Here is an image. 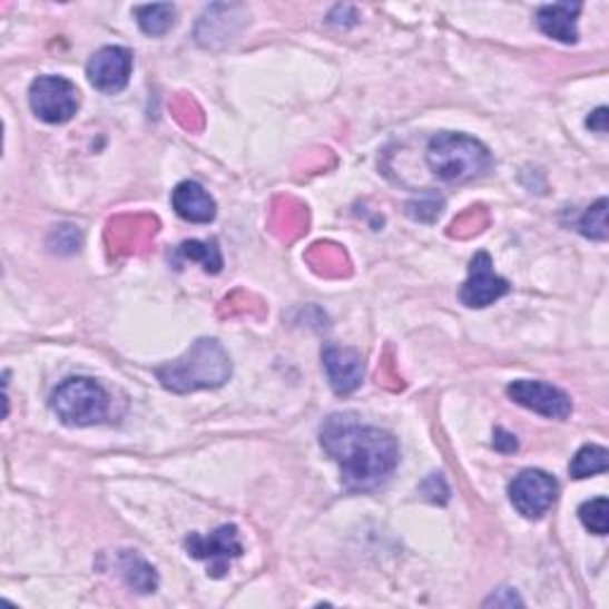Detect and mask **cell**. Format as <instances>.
I'll list each match as a JSON object with an SVG mask.
<instances>
[{
	"instance_id": "cell-1",
	"label": "cell",
	"mask_w": 609,
	"mask_h": 609,
	"mask_svg": "<svg viewBox=\"0 0 609 609\" xmlns=\"http://www.w3.org/2000/svg\"><path fill=\"white\" fill-rule=\"evenodd\" d=\"M322 448L351 491H374L395 472L400 448L393 433L362 424L355 414H332L320 433Z\"/></svg>"
},
{
	"instance_id": "cell-2",
	"label": "cell",
	"mask_w": 609,
	"mask_h": 609,
	"mask_svg": "<svg viewBox=\"0 0 609 609\" xmlns=\"http://www.w3.org/2000/svg\"><path fill=\"white\" fill-rule=\"evenodd\" d=\"M160 384L171 393H196L219 389L232 379V357L215 338H200L174 362L155 370Z\"/></svg>"
},
{
	"instance_id": "cell-3",
	"label": "cell",
	"mask_w": 609,
	"mask_h": 609,
	"mask_svg": "<svg viewBox=\"0 0 609 609\" xmlns=\"http://www.w3.org/2000/svg\"><path fill=\"white\" fill-rule=\"evenodd\" d=\"M426 163L439 179L464 184L483 177L493 167L491 150L466 134L443 131L433 136L426 148Z\"/></svg>"
},
{
	"instance_id": "cell-4",
	"label": "cell",
	"mask_w": 609,
	"mask_h": 609,
	"mask_svg": "<svg viewBox=\"0 0 609 609\" xmlns=\"http://www.w3.org/2000/svg\"><path fill=\"white\" fill-rule=\"evenodd\" d=\"M50 407L67 426H94L110 412V395L96 379L72 376L50 395Z\"/></svg>"
},
{
	"instance_id": "cell-5",
	"label": "cell",
	"mask_w": 609,
	"mask_h": 609,
	"mask_svg": "<svg viewBox=\"0 0 609 609\" xmlns=\"http://www.w3.org/2000/svg\"><path fill=\"white\" fill-rule=\"evenodd\" d=\"M29 106L46 125H65L79 110V89L65 77L46 75L31 81Z\"/></svg>"
},
{
	"instance_id": "cell-6",
	"label": "cell",
	"mask_w": 609,
	"mask_h": 609,
	"mask_svg": "<svg viewBox=\"0 0 609 609\" xmlns=\"http://www.w3.org/2000/svg\"><path fill=\"white\" fill-rule=\"evenodd\" d=\"M184 548L194 560L207 562V573H210L213 579L226 577V571L232 569V562L243 554L238 527L234 524H224L210 536L190 533L186 536Z\"/></svg>"
},
{
	"instance_id": "cell-7",
	"label": "cell",
	"mask_w": 609,
	"mask_h": 609,
	"mask_svg": "<svg viewBox=\"0 0 609 609\" xmlns=\"http://www.w3.org/2000/svg\"><path fill=\"white\" fill-rule=\"evenodd\" d=\"M560 483L543 469H527L510 483V500L514 510L527 519H541L554 504Z\"/></svg>"
},
{
	"instance_id": "cell-8",
	"label": "cell",
	"mask_w": 609,
	"mask_h": 609,
	"mask_svg": "<svg viewBox=\"0 0 609 609\" xmlns=\"http://www.w3.org/2000/svg\"><path fill=\"white\" fill-rule=\"evenodd\" d=\"M512 291L508 278H502L493 269V259L489 253H477L469 263V278L460 288L462 305L472 310H483L495 301L504 298Z\"/></svg>"
},
{
	"instance_id": "cell-9",
	"label": "cell",
	"mask_w": 609,
	"mask_h": 609,
	"mask_svg": "<svg viewBox=\"0 0 609 609\" xmlns=\"http://www.w3.org/2000/svg\"><path fill=\"white\" fill-rule=\"evenodd\" d=\"M134 69V56L129 48L106 46L96 50L89 65H86V77H89L94 89L100 94H119L127 89Z\"/></svg>"
},
{
	"instance_id": "cell-10",
	"label": "cell",
	"mask_w": 609,
	"mask_h": 609,
	"mask_svg": "<svg viewBox=\"0 0 609 609\" xmlns=\"http://www.w3.org/2000/svg\"><path fill=\"white\" fill-rule=\"evenodd\" d=\"M508 395L517 405L527 407L536 414H543L548 416V420H567L573 410L571 397L562 389L546 384V381H533V379L512 381V384L508 386Z\"/></svg>"
},
{
	"instance_id": "cell-11",
	"label": "cell",
	"mask_w": 609,
	"mask_h": 609,
	"mask_svg": "<svg viewBox=\"0 0 609 609\" xmlns=\"http://www.w3.org/2000/svg\"><path fill=\"white\" fill-rule=\"evenodd\" d=\"M322 362L334 393L351 395L360 389L364 376V360L357 351H353V347L326 345L322 353Z\"/></svg>"
},
{
	"instance_id": "cell-12",
	"label": "cell",
	"mask_w": 609,
	"mask_h": 609,
	"mask_svg": "<svg viewBox=\"0 0 609 609\" xmlns=\"http://www.w3.org/2000/svg\"><path fill=\"white\" fill-rule=\"evenodd\" d=\"M171 207L181 219L210 224L217 217V203L198 181H181L171 190Z\"/></svg>"
},
{
	"instance_id": "cell-13",
	"label": "cell",
	"mask_w": 609,
	"mask_h": 609,
	"mask_svg": "<svg viewBox=\"0 0 609 609\" xmlns=\"http://www.w3.org/2000/svg\"><path fill=\"white\" fill-rule=\"evenodd\" d=\"M581 12V3H552L541 6L536 12V24L546 37L560 41V43H577L579 29L577 20Z\"/></svg>"
},
{
	"instance_id": "cell-14",
	"label": "cell",
	"mask_w": 609,
	"mask_h": 609,
	"mask_svg": "<svg viewBox=\"0 0 609 609\" xmlns=\"http://www.w3.org/2000/svg\"><path fill=\"white\" fill-rule=\"evenodd\" d=\"M119 573L136 590V593H155L158 590V571L148 564L138 552L125 550L119 554Z\"/></svg>"
},
{
	"instance_id": "cell-15",
	"label": "cell",
	"mask_w": 609,
	"mask_h": 609,
	"mask_svg": "<svg viewBox=\"0 0 609 609\" xmlns=\"http://www.w3.org/2000/svg\"><path fill=\"white\" fill-rule=\"evenodd\" d=\"M134 14L144 33H148V37H163V33L171 29L177 10H174L171 3H158V6H138L134 8Z\"/></svg>"
},
{
	"instance_id": "cell-16",
	"label": "cell",
	"mask_w": 609,
	"mask_h": 609,
	"mask_svg": "<svg viewBox=\"0 0 609 609\" xmlns=\"http://www.w3.org/2000/svg\"><path fill=\"white\" fill-rule=\"evenodd\" d=\"M607 458H609L607 448H602V445H583L577 452V458H573L571 464H569L571 479H588V477H596V474L607 472V466H609Z\"/></svg>"
},
{
	"instance_id": "cell-17",
	"label": "cell",
	"mask_w": 609,
	"mask_h": 609,
	"mask_svg": "<svg viewBox=\"0 0 609 609\" xmlns=\"http://www.w3.org/2000/svg\"><path fill=\"white\" fill-rule=\"evenodd\" d=\"M179 255L190 259V263H200L207 274H219L224 267V259L215 240H186L181 243Z\"/></svg>"
},
{
	"instance_id": "cell-18",
	"label": "cell",
	"mask_w": 609,
	"mask_h": 609,
	"mask_svg": "<svg viewBox=\"0 0 609 609\" xmlns=\"http://www.w3.org/2000/svg\"><path fill=\"white\" fill-rule=\"evenodd\" d=\"M579 517L583 521V527L596 533V536H607L609 531V502L607 498H596L588 500L579 508Z\"/></svg>"
},
{
	"instance_id": "cell-19",
	"label": "cell",
	"mask_w": 609,
	"mask_h": 609,
	"mask_svg": "<svg viewBox=\"0 0 609 609\" xmlns=\"http://www.w3.org/2000/svg\"><path fill=\"white\" fill-rule=\"evenodd\" d=\"M579 232L590 240H607V198H600L581 215Z\"/></svg>"
},
{
	"instance_id": "cell-20",
	"label": "cell",
	"mask_w": 609,
	"mask_h": 609,
	"mask_svg": "<svg viewBox=\"0 0 609 609\" xmlns=\"http://www.w3.org/2000/svg\"><path fill=\"white\" fill-rule=\"evenodd\" d=\"M441 207H443V198L439 196H424L420 200H414L407 205V215L414 217V219H420V222H433L439 215H441Z\"/></svg>"
},
{
	"instance_id": "cell-21",
	"label": "cell",
	"mask_w": 609,
	"mask_h": 609,
	"mask_svg": "<svg viewBox=\"0 0 609 609\" xmlns=\"http://www.w3.org/2000/svg\"><path fill=\"white\" fill-rule=\"evenodd\" d=\"M493 448L498 452H514L519 448V441H517L514 433L504 431V429H495V433H493Z\"/></svg>"
},
{
	"instance_id": "cell-22",
	"label": "cell",
	"mask_w": 609,
	"mask_h": 609,
	"mask_svg": "<svg viewBox=\"0 0 609 609\" xmlns=\"http://www.w3.org/2000/svg\"><path fill=\"white\" fill-rule=\"evenodd\" d=\"M607 108H598L593 115H590L586 119V125L590 131H598V134H607Z\"/></svg>"
}]
</instances>
